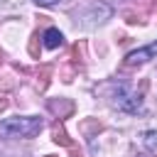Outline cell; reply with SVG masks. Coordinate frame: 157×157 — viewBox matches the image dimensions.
Masks as SVG:
<instances>
[{"mask_svg":"<svg viewBox=\"0 0 157 157\" xmlns=\"http://www.w3.org/2000/svg\"><path fill=\"white\" fill-rule=\"evenodd\" d=\"M147 88V81L140 83V91L130 88L128 83H110V103L123 113H142V91Z\"/></svg>","mask_w":157,"mask_h":157,"instance_id":"obj_1","label":"cell"},{"mask_svg":"<svg viewBox=\"0 0 157 157\" xmlns=\"http://www.w3.org/2000/svg\"><path fill=\"white\" fill-rule=\"evenodd\" d=\"M44 128L42 118H5L0 120V137H34Z\"/></svg>","mask_w":157,"mask_h":157,"instance_id":"obj_2","label":"cell"},{"mask_svg":"<svg viewBox=\"0 0 157 157\" xmlns=\"http://www.w3.org/2000/svg\"><path fill=\"white\" fill-rule=\"evenodd\" d=\"M152 56H157V42H152V44H147V47H142V49H135V52H130V54L125 56L123 66H140V64L150 61Z\"/></svg>","mask_w":157,"mask_h":157,"instance_id":"obj_3","label":"cell"},{"mask_svg":"<svg viewBox=\"0 0 157 157\" xmlns=\"http://www.w3.org/2000/svg\"><path fill=\"white\" fill-rule=\"evenodd\" d=\"M49 110H52V113H56L59 118H66V115H71V113H74V103H71L69 98L49 101Z\"/></svg>","mask_w":157,"mask_h":157,"instance_id":"obj_4","label":"cell"},{"mask_svg":"<svg viewBox=\"0 0 157 157\" xmlns=\"http://www.w3.org/2000/svg\"><path fill=\"white\" fill-rule=\"evenodd\" d=\"M61 42H64V34L56 27H49L44 32V47L47 49H56V47H61Z\"/></svg>","mask_w":157,"mask_h":157,"instance_id":"obj_5","label":"cell"},{"mask_svg":"<svg viewBox=\"0 0 157 157\" xmlns=\"http://www.w3.org/2000/svg\"><path fill=\"white\" fill-rule=\"evenodd\" d=\"M52 135H54V142H56V145H61V147H74V142H71V137L66 135V130L61 128V123H54Z\"/></svg>","mask_w":157,"mask_h":157,"instance_id":"obj_6","label":"cell"},{"mask_svg":"<svg viewBox=\"0 0 157 157\" xmlns=\"http://www.w3.org/2000/svg\"><path fill=\"white\" fill-rule=\"evenodd\" d=\"M101 128H103V125H101L98 120H86V123H81V130H83L88 137H91L93 132H101Z\"/></svg>","mask_w":157,"mask_h":157,"instance_id":"obj_7","label":"cell"},{"mask_svg":"<svg viewBox=\"0 0 157 157\" xmlns=\"http://www.w3.org/2000/svg\"><path fill=\"white\" fill-rule=\"evenodd\" d=\"M81 59H83V42H76V44L71 47V61L78 64Z\"/></svg>","mask_w":157,"mask_h":157,"instance_id":"obj_8","label":"cell"},{"mask_svg":"<svg viewBox=\"0 0 157 157\" xmlns=\"http://www.w3.org/2000/svg\"><path fill=\"white\" fill-rule=\"evenodd\" d=\"M29 54H32V59H39V34L37 32L29 39Z\"/></svg>","mask_w":157,"mask_h":157,"instance_id":"obj_9","label":"cell"},{"mask_svg":"<svg viewBox=\"0 0 157 157\" xmlns=\"http://www.w3.org/2000/svg\"><path fill=\"white\" fill-rule=\"evenodd\" d=\"M145 147L147 150H155L157 147V130H147L145 132Z\"/></svg>","mask_w":157,"mask_h":157,"instance_id":"obj_10","label":"cell"},{"mask_svg":"<svg viewBox=\"0 0 157 157\" xmlns=\"http://www.w3.org/2000/svg\"><path fill=\"white\" fill-rule=\"evenodd\" d=\"M49 74H52V66H42V81H39V91H44V88H47V83H49Z\"/></svg>","mask_w":157,"mask_h":157,"instance_id":"obj_11","label":"cell"},{"mask_svg":"<svg viewBox=\"0 0 157 157\" xmlns=\"http://www.w3.org/2000/svg\"><path fill=\"white\" fill-rule=\"evenodd\" d=\"M32 2H37V5H44V7H49V5H56L59 0H32Z\"/></svg>","mask_w":157,"mask_h":157,"instance_id":"obj_12","label":"cell"},{"mask_svg":"<svg viewBox=\"0 0 157 157\" xmlns=\"http://www.w3.org/2000/svg\"><path fill=\"white\" fill-rule=\"evenodd\" d=\"M5 108H7V101H5V98H0V110H5Z\"/></svg>","mask_w":157,"mask_h":157,"instance_id":"obj_13","label":"cell"},{"mask_svg":"<svg viewBox=\"0 0 157 157\" xmlns=\"http://www.w3.org/2000/svg\"><path fill=\"white\" fill-rule=\"evenodd\" d=\"M137 157H147V155H137Z\"/></svg>","mask_w":157,"mask_h":157,"instance_id":"obj_14","label":"cell"},{"mask_svg":"<svg viewBox=\"0 0 157 157\" xmlns=\"http://www.w3.org/2000/svg\"><path fill=\"white\" fill-rule=\"evenodd\" d=\"M47 157H54V155H47Z\"/></svg>","mask_w":157,"mask_h":157,"instance_id":"obj_15","label":"cell"}]
</instances>
